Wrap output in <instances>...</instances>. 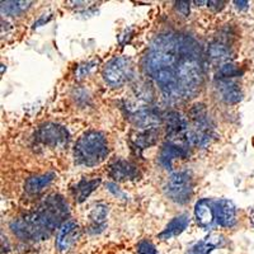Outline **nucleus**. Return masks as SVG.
<instances>
[{"mask_svg":"<svg viewBox=\"0 0 254 254\" xmlns=\"http://www.w3.org/2000/svg\"><path fill=\"white\" fill-rule=\"evenodd\" d=\"M69 216L66 201L59 194L44 199L35 210L10 222L13 234L24 242L49 239L56 229H60Z\"/></svg>","mask_w":254,"mask_h":254,"instance_id":"2","label":"nucleus"},{"mask_svg":"<svg viewBox=\"0 0 254 254\" xmlns=\"http://www.w3.org/2000/svg\"><path fill=\"white\" fill-rule=\"evenodd\" d=\"M165 194L168 198L178 203L186 205L190 201L193 194V179L188 172H174L169 176L164 186Z\"/></svg>","mask_w":254,"mask_h":254,"instance_id":"5","label":"nucleus"},{"mask_svg":"<svg viewBox=\"0 0 254 254\" xmlns=\"http://www.w3.org/2000/svg\"><path fill=\"white\" fill-rule=\"evenodd\" d=\"M194 217L201 228L212 229L217 225L216 214H215V199L202 198L194 205Z\"/></svg>","mask_w":254,"mask_h":254,"instance_id":"10","label":"nucleus"},{"mask_svg":"<svg viewBox=\"0 0 254 254\" xmlns=\"http://www.w3.org/2000/svg\"><path fill=\"white\" fill-rule=\"evenodd\" d=\"M108 214V207L104 205H97L90 212L89 231L93 234H98L106 226V217Z\"/></svg>","mask_w":254,"mask_h":254,"instance_id":"21","label":"nucleus"},{"mask_svg":"<svg viewBox=\"0 0 254 254\" xmlns=\"http://www.w3.org/2000/svg\"><path fill=\"white\" fill-rule=\"evenodd\" d=\"M108 173L111 178L115 181H127V179H136L139 177V169L131 162L124 159H119L113 162L108 168Z\"/></svg>","mask_w":254,"mask_h":254,"instance_id":"15","label":"nucleus"},{"mask_svg":"<svg viewBox=\"0 0 254 254\" xmlns=\"http://www.w3.org/2000/svg\"><path fill=\"white\" fill-rule=\"evenodd\" d=\"M79 237H80V229L78 224L72 220H67L59 229L58 237H56V247L60 252L69 251L75 244Z\"/></svg>","mask_w":254,"mask_h":254,"instance_id":"11","label":"nucleus"},{"mask_svg":"<svg viewBox=\"0 0 254 254\" xmlns=\"http://www.w3.org/2000/svg\"><path fill=\"white\" fill-rule=\"evenodd\" d=\"M158 136L159 130H156V128H147V130L136 132L131 137V144H132L133 149L141 151L144 149H146V147L153 146L158 141Z\"/></svg>","mask_w":254,"mask_h":254,"instance_id":"19","label":"nucleus"},{"mask_svg":"<svg viewBox=\"0 0 254 254\" xmlns=\"http://www.w3.org/2000/svg\"><path fill=\"white\" fill-rule=\"evenodd\" d=\"M231 58H233L231 49L226 44H222V42H219V41H215V42H212V44L208 46L207 59L210 60L211 64L222 66V65H225V64L231 63Z\"/></svg>","mask_w":254,"mask_h":254,"instance_id":"17","label":"nucleus"},{"mask_svg":"<svg viewBox=\"0 0 254 254\" xmlns=\"http://www.w3.org/2000/svg\"><path fill=\"white\" fill-rule=\"evenodd\" d=\"M243 70L238 65L233 63H228L225 65L219 67L216 72V80H222V79H234L242 76Z\"/></svg>","mask_w":254,"mask_h":254,"instance_id":"24","label":"nucleus"},{"mask_svg":"<svg viewBox=\"0 0 254 254\" xmlns=\"http://www.w3.org/2000/svg\"><path fill=\"white\" fill-rule=\"evenodd\" d=\"M31 4V1H1V13L9 17H18L23 14Z\"/></svg>","mask_w":254,"mask_h":254,"instance_id":"23","label":"nucleus"},{"mask_svg":"<svg viewBox=\"0 0 254 254\" xmlns=\"http://www.w3.org/2000/svg\"><path fill=\"white\" fill-rule=\"evenodd\" d=\"M107 188H108V190H111V192H113V194H115V196L125 197L122 192H120L119 190H115V188H116L115 183H107Z\"/></svg>","mask_w":254,"mask_h":254,"instance_id":"29","label":"nucleus"},{"mask_svg":"<svg viewBox=\"0 0 254 254\" xmlns=\"http://www.w3.org/2000/svg\"><path fill=\"white\" fill-rule=\"evenodd\" d=\"M225 239L220 234H210L208 237L203 238L202 240L194 243L193 246L190 247L186 254H211L215 249L224 246Z\"/></svg>","mask_w":254,"mask_h":254,"instance_id":"16","label":"nucleus"},{"mask_svg":"<svg viewBox=\"0 0 254 254\" xmlns=\"http://www.w3.org/2000/svg\"><path fill=\"white\" fill-rule=\"evenodd\" d=\"M101 185V179H87L83 178L78 185L74 188V197H75L76 202H83L85 201L87 197H89V194L92 193L95 188Z\"/></svg>","mask_w":254,"mask_h":254,"instance_id":"22","label":"nucleus"},{"mask_svg":"<svg viewBox=\"0 0 254 254\" xmlns=\"http://www.w3.org/2000/svg\"><path fill=\"white\" fill-rule=\"evenodd\" d=\"M87 65H83V66L78 67V78H84V76H87L89 74L90 69L93 67V64H88V67L85 69Z\"/></svg>","mask_w":254,"mask_h":254,"instance_id":"27","label":"nucleus"},{"mask_svg":"<svg viewBox=\"0 0 254 254\" xmlns=\"http://www.w3.org/2000/svg\"><path fill=\"white\" fill-rule=\"evenodd\" d=\"M137 254H158L155 246L149 240H142L137 244Z\"/></svg>","mask_w":254,"mask_h":254,"instance_id":"25","label":"nucleus"},{"mask_svg":"<svg viewBox=\"0 0 254 254\" xmlns=\"http://www.w3.org/2000/svg\"><path fill=\"white\" fill-rule=\"evenodd\" d=\"M217 95L222 102L228 104L239 103L243 99V90L239 84L233 79H222L217 80L216 84Z\"/></svg>","mask_w":254,"mask_h":254,"instance_id":"14","label":"nucleus"},{"mask_svg":"<svg viewBox=\"0 0 254 254\" xmlns=\"http://www.w3.org/2000/svg\"><path fill=\"white\" fill-rule=\"evenodd\" d=\"M142 66L169 102L194 98L206 79V56L198 41L182 32L156 36L147 49Z\"/></svg>","mask_w":254,"mask_h":254,"instance_id":"1","label":"nucleus"},{"mask_svg":"<svg viewBox=\"0 0 254 254\" xmlns=\"http://www.w3.org/2000/svg\"><path fill=\"white\" fill-rule=\"evenodd\" d=\"M206 4H207L211 9H214V10H220V9L224 8L225 1H206Z\"/></svg>","mask_w":254,"mask_h":254,"instance_id":"28","label":"nucleus"},{"mask_svg":"<svg viewBox=\"0 0 254 254\" xmlns=\"http://www.w3.org/2000/svg\"><path fill=\"white\" fill-rule=\"evenodd\" d=\"M36 137L42 144L49 146H63L69 141V131L64 126L56 124H46L41 126L36 132Z\"/></svg>","mask_w":254,"mask_h":254,"instance_id":"9","label":"nucleus"},{"mask_svg":"<svg viewBox=\"0 0 254 254\" xmlns=\"http://www.w3.org/2000/svg\"><path fill=\"white\" fill-rule=\"evenodd\" d=\"M190 1H177L176 8L179 13L185 17L190 14Z\"/></svg>","mask_w":254,"mask_h":254,"instance_id":"26","label":"nucleus"},{"mask_svg":"<svg viewBox=\"0 0 254 254\" xmlns=\"http://www.w3.org/2000/svg\"><path fill=\"white\" fill-rule=\"evenodd\" d=\"M234 4L239 10H244V9L249 8V1H234Z\"/></svg>","mask_w":254,"mask_h":254,"instance_id":"30","label":"nucleus"},{"mask_svg":"<svg viewBox=\"0 0 254 254\" xmlns=\"http://www.w3.org/2000/svg\"><path fill=\"white\" fill-rule=\"evenodd\" d=\"M54 178H55V176L52 173L31 177V178L27 179L26 183H24V190H26L27 193L29 194H37L40 193V192H42V190L54 181Z\"/></svg>","mask_w":254,"mask_h":254,"instance_id":"20","label":"nucleus"},{"mask_svg":"<svg viewBox=\"0 0 254 254\" xmlns=\"http://www.w3.org/2000/svg\"><path fill=\"white\" fill-rule=\"evenodd\" d=\"M165 125H167V141L190 146L187 139L188 120L176 111L168 112L165 115Z\"/></svg>","mask_w":254,"mask_h":254,"instance_id":"8","label":"nucleus"},{"mask_svg":"<svg viewBox=\"0 0 254 254\" xmlns=\"http://www.w3.org/2000/svg\"><path fill=\"white\" fill-rule=\"evenodd\" d=\"M188 120L187 139L190 146L205 147L214 139V124L203 104L190 108Z\"/></svg>","mask_w":254,"mask_h":254,"instance_id":"4","label":"nucleus"},{"mask_svg":"<svg viewBox=\"0 0 254 254\" xmlns=\"http://www.w3.org/2000/svg\"><path fill=\"white\" fill-rule=\"evenodd\" d=\"M127 119L130 120L135 126L140 128H156L160 125L163 117L158 110L154 107H145V106H135V104H127L126 106Z\"/></svg>","mask_w":254,"mask_h":254,"instance_id":"7","label":"nucleus"},{"mask_svg":"<svg viewBox=\"0 0 254 254\" xmlns=\"http://www.w3.org/2000/svg\"><path fill=\"white\" fill-rule=\"evenodd\" d=\"M108 155V144L103 133L88 131L79 137L74 146V162L81 167H95Z\"/></svg>","mask_w":254,"mask_h":254,"instance_id":"3","label":"nucleus"},{"mask_svg":"<svg viewBox=\"0 0 254 254\" xmlns=\"http://www.w3.org/2000/svg\"><path fill=\"white\" fill-rule=\"evenodd\" d=\"M133 76V67L130 59L119 56L108 61L103 69L104 81L112 88H121Z\"/></svg>","mask_w":254,"mask_h":254,"instance_id":"6","label":"nucleus"},{"mask_svg":"<svg viewBox=\"0 0 254 254\" xmlns=\"http://www.w3.org/2000/svg\"><path fill=\"white\" fill-rule=\"evenodd\" d=\"M190 224V216L187 214H182L179 215V216L174 217L167 226H165L164 230L159 234V239L162 240H168L172 239L174 237H178L181 233L186 230V228Z\"/></svg>","mask_w":254,"mask_h":254,"instance_id":"18","label":"nucleus"},{"mask_svg":"<svg viewBox=\"0 0 254 254\" xmlns=\"http://www.w3.org/2000/svg\"><path fill=\"white\" fill-rule=\"evenodd\" d=\"M216 224L221 228H233L237 224V208L230 199L221 198L215 201Z\"/></svg>","mask_w":254,"mask_h":254,"instance_id":"12","label":"nucleus"},{"mask_svg":"<svg viewBox=\"0 0 254 254\" xmlns=\"http://www.w3.org/2000/svg\"><path fill=\"white\" fill-rule=\"evenodd\" d=\"M188 154H190V150H188V146H186V145L167 141L163 145L160 154L158 156L159 164L165 168V169H168V171H172L174 159L187 158Z\"/></svg>","mask_w":254,"mask_h":254,"instance_id":"13","label":"nucleus"}]
</instances>
